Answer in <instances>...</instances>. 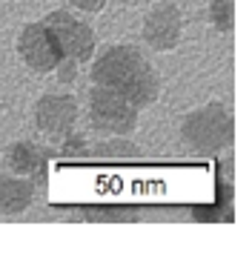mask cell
I'll return each instance as SVG.
<instances>
[{"label": "cell", "mask_w": 252, "mask_h": 255, "mask_svg": "<svg viewBox=\"0 0 252 255\" xmlns=\"http://www.w3.org/2000/svg\"><path fill=\"white\" fill-rule=\"evenodd\" d=\"M178 138H181V146L189 155H201V158L221 155L235 140V118H232L227 104L209 101L198 109H189L181 118Z\"/></svg>", "instance_id": "2"}, {"label": "cell", "mask_w": 252, "mask_h": 255, "mask_svg": "<svg viewBox=\"0 0 252 255\" xmlns=\"http://www.w3.org/2000/svg\"><path fill=\"white\" fill-rule=\"evenodd\" d=\"M83 218L86 221H135V212H129V209H98L92 207L83 212Z\"/></svg>", "instance_id": "13"}, {"label": "cell", "mask_w": 252, "mask_h": 255, "mask_svg": "<svg viewBox=\"0 0 252 255\" xmlns=\"http://www.w3.org/2000/svg\"><path fill=\"white\" fill-rule=\"evenodd\" d=\"M86 112H89V127L98 135H135L140 127V109L103 86L89 89Z\"/></svg>", "instance_id": "3"}, {"label": "cell", "mask_w": 252, "mask_h": 255, "mask_svg": "<svg viewBox=\"0 0 252 255\" xmlns=\"http://www.w3.org/2000/svg\"><path fill=\"white\" fill-rule=\"evenodd\" d=\"M52 152L40 146L37 140H14L6 146V155H3V163L6 169L14 175H26V178H37L43 172L46 161H49Z\"/></svg>", "instance_id": "9"}, {"label": "cell", "mask_w": 252, "mask_h": 255, "mask_svg": "<svg viewBox=\"0 0 252 255\" xmlns=\"http://www.w3.org/2000/svg\"><path fill=\"white\" fill-rule=\"evenodd\" d=\"M86 155L106 158V161H112V158H137L140 146L132 140V135H103L98 143H92L86 149Z\"/></svg>", "instance_id": "10"}, {"label": "cell", "mask_w": 252, "mask_h": 255, "mask_svg": "<svg viewBox=\"0 0 252 255\" xmlns=\"http://www.w3.org/2000/svg\"><path fill=\"white\" fill-rule=\"evenodd\" d=\"M34 129L52 143H60L80 121V104L69 92H46L34 101L32 109Z\"/></svg>", "instance_id": "4"}, {"label": "cell", "mask_w": 252, "mask_h": 255, "mask_svg": "<svg viewBox=\"0 0 252 255\" xmlns=\"http://www.w3.org/2000/svg\"><path fill=\"white\" fill-rule=\"evenodd\" d=\"M92 86H103L109 92L126 98L135 109H149L160 101L163 81L158 66L146 52L135 43H112L92 60Z\"/></svg>", "instance_id": "1"}, {"label": "cell", "mask_w": 252, "mask_h": 255, "mask_svg": "<svg viewBox=\"0 0 252 255\" xmlns=\"http://www.w3.org/2000/svg\"><path fill=\"white\" fill-rule=\"evenodd\" d=\"M86 149H89V143H86V138L80 135V132H69L66 138L60 140V155L63 158H83L86 155Z\"/></svg>", "instance_id": "12"}, {"label": "cell", "mask_w": 252, "mask_h": 255, "mask_svg": "<svg viewBox=\"0 0 252 255\" xmlns=\"http://www.w3.org/2000/svg\"><path fill=\"white\" fill-rule=\"evenodd\" d=\"M52 75L57 78V83H75L80 75V63L75 58H60L57 66L52 69Z\"/></svg>", "instance_id": "14"}, {"label": "cell", "mask_w": 252, "mask_h": 255, "mask_svg": "<svg viewBox=\"0 0 252 255\" xmlns=\"http://www.w3.org/2000/svg\"><path fill=\"white\" fill-rule=\"evenodd\" d=\"M106 3H109V0H69V6L78 9V12H83V14H101L103 9H106Z\"/></svg>", "instance_id": "15"}, {"label": "cell", "mask_w": 252, "mask_h": 255, "mask_svg": "<svg viewBox=\"0 0 252 255\" xmlns=\"http://www.w3.org/2000/svg\"><path fill=\"white\" fill-rule=\"evenodd\" d=\"M34 204V181L26 175L0 172V215L17 218Z\"/></svg>", "instance_id": "8"}, {"label": "cell", "mask_w": 252, "mask_h": 255, "mask_svg": "<svg viewBox=\"0 0 252 255\" xmlns=\"http://www.w3.org/2000/svg\"><path fill=\"white\" fill-rule=\"evenodd\" d=\"M121 6H146V3H155V0H118Z\"/></svg>", "instance_id": "16"}, {"label": "cell", "mask_w": 252, "mask_h": 255, "mask_svg": "<svg viewBox=\"0 0 252 255\" xmlns=\"http://www.w3.org/2000/svg\"><path fill=\"white\" fill-rule=\"evenodd\" d=\"M183 32H186V20H183L181 6H175L169 0H160L143 17V26H140V37L146 49L152 52H175L181 46Z\"/></svg>", "instance_id": "6"}, {"label": "cell", "mask_w": 252, "mask_h": 255, "mask_svg": "<svg viewBox=\"0 0 252 255\" xmlns=\"http://www.w3.org/2000/svg\"><path fill=\"white\" fill-rule=\"evenodd\" d=\"M206 14L218 35H229L235 29V0H209Z\"/></svg>", "instance_id": "11"}, {"label": "cell", "mask_w": 252, "mask_h": 255, "mask_svg": "<svg viewBox=\"0 0 252 255\" xmlns=\"http://www.w3.org/2000/svg\"><path fill=\"white\" fill-rule=\"evenodd\" d=\"M46 29L55 35L57 46H60V55L63 58H75L83 66L86 60L95 58L98 52V35L89 23H83L80 17H75L66 9H55L43 17Z\"/></svg>", "instance_id": "5"}, {"label": "cell", "mask_w": 252, "mask_h": 255, "mask_svg": "<svg viewBox=\"0 0 252 255\" xmlns=\"http://www.w3.org/2000/svg\"><path fill=\"white\" fill-rule=\"evenodd\" d=\"M14 49H17L20 60L34 72V75H52V69L57 66V60L63 58L55 35L46 29L43 20H34V23L23 26L20 32H17Z\"/></svg>", "instance_id": "7"}]
</instances>
